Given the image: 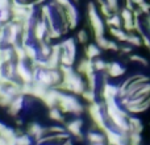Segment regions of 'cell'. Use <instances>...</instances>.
<instances>
[{
  "label": "cell",
  "mask_w": 150,
  "mask_h": 145,
  "mask_svg": "<svg viewBox=\"0 0 150 145\" xmlns=\"http://www.w3.org/2000/svg\"><path fill=\"white\" fill-rule=\"evenodd\" d=\"M87 15H88V20H90L91 29H92V32H93V36L95 37L104 36V32H105V21L103 20L101 13L99 12L98 7H96L92 1H90L87 5Z\"/></svg>",
  "instance_id": "6da1fadb"
},
{
  "label": "cell",
  "mask_w": 150,
  "mask_h": 145,
  "mask_svg": "<svg viewBox=\"0 0 150 145\" xmlns=\"http://www.w3.org/2000/svg\"><path fill=\"white\" fill-rule=\"evenodd\" d=\"M66 129L70 133L73 137H75L76 140H82L83 139V133H82V128H83V120L80 116H75L74 119H71L70 122L66 123Z\"/></svg>",
  "instance_id": "7a4b0ae2"
},
{
  "label": "cell",
  "mask_w": 150,
  "mask_h": 145,
  "mask_svg": "<svg viewBox=\"0 0 150 145\" xmlns=\"http://www.w3.org/2000/svg\"><path fill=\"white\" fill-rule=\"evenodd\" d=\"M86 139L90 144H103L107 143V137L105 133L101 129H90L87 133H86Z\"/></svg>",
  "instance_id": "3957f363"
},
{
  "label": "cell",
  "mask_w": 150,
  "mask_h": 145,
  "mask_svg": "<svg viewBox=\"0 0 150 145\" xmlns=\"http://www.w3.org/2000/svg\"><path fill=\"white\" fill-rule=\"evenodd\" d=\"M107 75L111 78H119L125 72V69L119 62H108L107 66Z\"/></svg>",
  "instance_id": "277c9868"
},
{
  "label": "cell",
  "mask_w": 150,
  "mask_h": 145,
  "mask_svg": "<svg viewBox=\"0 0 150 145\" xmlns=\"http://www.w3.org/2000/svg\"><path fill=\"white\" fill-rule=\"evenodd\" d=\"M101 48L99 46L96 42H93V44H88L87 46H86V57L90 58V60H95V58H99L101 54Z\"/></svg>",
  "instance_id": "5b68a950"
},
{
  "label": "cell",
  "mask_w": 150,
  "mask_h": 145,
  "mask_svg": "<svg viewBox=\"0 0 150 145\" xmlns=\"http://www.w3.org/2000/svg\"><path fill=\"white\" fill-rule=\"evenodd\" d=\"M47 116H49L50 120H53V122H55V123L65 122V114H63V111L59 107H52V108H49Z\"/></svg>",
  "instance_id": "8992f818"
},
{
  "label": "cell",
  "mask_w": 150,
  "mask_h": 145,
  "mask_svg": "<svg viewBox=\"0 0 150 145\" xmlns=\"http://www.w3.org/2000/svg\"><path fill=\"white\" fill-rule=\"evenodd\" d=\"M105 24L109 25V28H121L122 24V18L120 15L117 13H113L112 16H109L108 18H105Z\"/></svg>",
  "instance_id": "52a82bcc"
},
{
  "label": "cell",
  "mask_w": 150,
  "mask_h": 145,
  "mask_svg": "<svg viewBox=\"0 0 150 145\" xmlns=\"http://www.w3.org/2000/svg\"><path fill=\"white\" fill-rule=\"evenodd\" d=\"M128 124H129V132L141 133L142 131V123L137 117H128Z\"/></svg>",
  "instance_id": "ba28073f"
},
{
  "label": "cell",
  "mask_w": 150,
  "mask_h": 145,
  "mask_svg": "<svg viewBox=\"0 0 150 145\" xmlns=\"http://www.w3.org/2000/svg\"><path fill=\"white\" fill-rule=\"evenodd\" d=\"M109 32H111L112 36H113L115 38H117L119 41L127 42V40H128V33H127V31H122L121 28H109Z\"/></svg>",
  "instance_id": "9c48e42d"
},
{
  "label": "cell",
  "mask_w": 150,
  "mask_h": 145,
  "mask_svg": "<svg viewBox=\"0 0 150 145\" xmlns=\"http://www.w3.org/2000/svg\"><path fill=\"white\" fill-rule=\"evenodd\" d=\"M92 66H93V70L96 72H101V71H107V66H108V62L103 60V58H95L92 60Z\"/></svg>",
  "instance_id": "30bf717a"
},
{
  "label": "cell",
  "mask_w": 150,
  "mask_h": 145,
  "mask_svg": "<svg viewBox=\"0 0 150 145\" xmlns=\"http://www.w3.org/2000/svg\"><path fill=\"white\" fill-rule=\"evenodd\" d=\"M129 145H141V133L137 132H129V140H128Z\"/></svg>",
  "instance_id": "8fae6325"
},
{
  "label": "cell",
  "mask_w": 150,
  "mask_h": 145,
  "mask_svg": "<svg viewBox=\"0 0 150 145\" xmlns=\"http://www.w3.org/2000/svg\"><path fill=\"white\" fill-rule=\"evenodd\" d=\"M76 41H78V44H82V45H86L88 42V33L84 31V29H82V31H79L76 33Z\"/></svg>",
  "instance_id": "7c38bea8"
},
{
  "label": "cell",
  "mask_w": 150,
  "mask_h": 145,
  "mask_svg": "<svg viewBox=\"0 0 150 145\" xmlns=\"http://www.w3.org/2000/svg\"><path fill=\"white\" fill-rule=\"evenodd\" d=\"M127 42L128 44H130V45H134V46H140L141 45V40H140V37H137V36H134V34H128V40H127Z\"/></svg>",
  "instance_id": "4fadbf2b"
},
{
  "label": "cell",
  "mask_w": 150,
  "mask_h": 145,
  "mask_svg": "<svg viewBox=\"0 0 150 145\" xmlns=\"http://www.w3.org/2000/svg\"><path fill=\"white\" fill-rule=\"evenodd\" d=\"M130 60H132V61H137V62H141V63H144V65H148L146 60H144L142 57H138V55H132V57H130Z\"/></svg>",
  "instance_id": "5bb4252c"
},
{
  "label": "cell",
  "mask_w": 150,
  "mask_h": 145,
  "mask_svg": "<svg viewBox=\"0 0 150 145\" xmlns=\"http://www.w3.org/2000/svg\"><path fill=\"white\" fill-rule=\"evenodd\" d=\"M5 129H7V125H5L4 123H1V122H0V136H1V133L4 132Z\"/></svg>",
  "instance_id": "9a60e30c"
},
{
  "label": "cell",
  "mask_w": 150,
  "mask_h": 145,
  "mask_svg": "<svg viewBox=\"0 0 150 145\" xmlns=\"http://www.w3.org/2000/svg\"><path fill=\"white\" fill-rule=\"evenodd\" d=\"M91 145H108L107 143H103V144H91Z\"/></svg>",
  "instance_id": "2e32d148"
},
{
  "label": "cell",
  "mask_w": 150,
  "mask_h": 145,
  "mask_svg": "<svg viewBox=\"0 0 150 145\" xmlns=\"http://www.w3.org/2000/svg\"><path fill=\"white\" fill-rule=\"evenodd\" d=\"M73 1H74V3H78V1H79V0H73Z\"/></svg>",
  "instance_id": "e0dca14e"
},
{
  "label": "cell",
  "mask_w": 150,
  "mask_h": 145,
  "mask_svg": "<svg viewBox=\"0 0 150 145\" xmlns=\"http://www.w3.org/2000/svg\"><path fill=\"white\" fill-rule=\"evenodd\" d=\"M149 23H150V18H149Z\"/></svg>",
  "instance_id": "ac0fdd59"
}]
</instances>
